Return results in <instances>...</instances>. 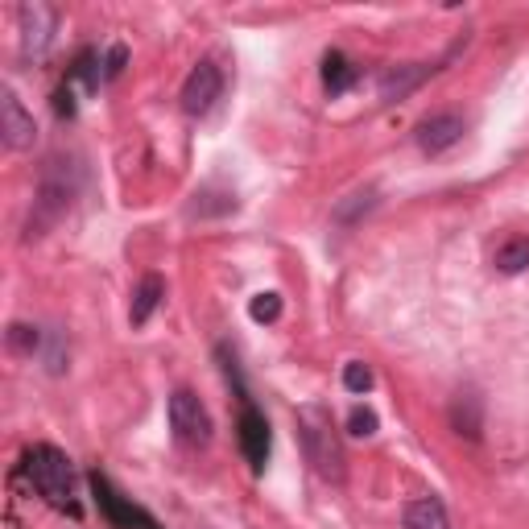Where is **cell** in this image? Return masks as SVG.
Listing matches in <instances>:
<instances>
[{
    "instance_id": "cell-7",
    "label": "cell",
    "mask_w": 529,
    "mask_h": 529,
    "mask_svg": "<svg viewBox=\"0 0 529 529\" xmlns=\"http://www.w3.org/2000/svg\"><path fill=\"white\" fill-rule=\"evenodd\" d=\"M463 133H468V120H463L459 112H434V116H426L414 129V141H418L422 153L439 158V153H447L451 145L463 141Z\"/></svg>"
},
{
    "instance_id": "cell-22",
    "label": "cell",
    "mask_w": 529,
    "mask_h": 529,
    "mask_svg": "<svg viewBox=\"0 0 529 529\" xmlns=\"http://www.w3.org/2000/svg\"><path fill=\"white\" fill-rule=\"evenodd\" d=\"M46 372H50V377H62V372H67V339H62V335H50Z\"/></svg>"
},
{
    "instance_id": "cell-6",
    "label": "cell",
    "mask_w": 529,
    "mask_h": 529,
    "mask_svg": "<svg viewBox=\"0 0 529 529\" xmlns=\"http://www.w3.org/2000/svg\"><path fill=\"white\" fill-rule=\"evenodd\" d=\"M0 137H5V145L13 153L34 149V141H38V124L25 112V104L17 100L13 87H0Z\"/></svg>"
},
{
    "instance_id": "cell-15",
    "label": "cell",
    "mask_w": 529,
    "mask_h": 529,
    "mask_svg": "<svg viewBox=\"0 0 529 529\" xmlns=\"http://www.w3.org/2000/svg\"><path fill=\"white\" fill-rule=\"evenodd\" d=\"M372 207H377V186H364V191H352L348 199L335 203V224H360V215H368Z\"/></svg>"
},
{
    "instance_id": "cell-16",
    "label": "cell",
    "mask_w": 529,
    "mask_h": 529,
    "mask_svg": "<svg viewBox=\"0 0 529 529\" xmlns=\"http://www.w3.org/2000/svg\"><path fill=\"white\" fill-rule=\"evenodd\" d=\"M236 211V195H215L211 186H203V191H195V203H191V215H199V220H207V215H228Z\"/></svg>"
},
{
    "instance_id": "cell-10",
    "label": "cell",
    "mask_w": 529,
    "mask_h": 529,
    "mask_svg": "<svg viewBox=\"0 0 529 529\" xmlns=\"http://www.w3.org/2000/svg\"><path fill=\"white\" fill-rule=\"evenodd\" d=\"M17 21H21V50L25 54H42L54 38V25H58V13L46 5V0H25L17 9Z\"/></svg>"
},
{
    "instance_id": "cell-18",
    "label": "cell",
    "mask_w": 529,
    "mask_h": 529,
    "mask_svg": "<svg viewBox=\"0 0 529 529\" xmlns=\"http://www.w3.org/2000/svg\"><path fill=\"white\" fill-rule=\"evenodd\" d=\"M323 79H327V91H331V96H339V91H348V83L356 79V71L348 67V58H344V54H327V62H323Z\"/></svg>"
},
{
    "instance_id": "cell-11",
    "label": "cell",
    "mask_w": 529,
    "mask_h": 529,
    "mask_svg": "<svg viewBox=\"0 0 529 529\" xmlns=\"http://www.w3.org/2000/svg\"><path fill=\"white\" fill-rule=\"evenodd\" d=\"M240 451H244V459L253 463L257 472L265 468V459H269V422L253 406H244V418H240Z\"/></svg>"
},
{
    "instance_id": "cell-8",
    "label": "cell",
    "mask_w": 529,
    "mask_h": 529,
    "mask_svg": "<svg viewBox=\"0 0 529 529\" xmlns=\"http://www.w3.org/2000/svg\"><path fill=\"white\" fill-rule=\"evenodd\" d=\"M91 492H96V501H100L104 517H108L116 529H158V521H153L145 509H137L133 501H124V496H120L104 476H91Z\"/></svg>"
},
{
    "instance_id": "cell-24",
    "label": "cell",
    "mask_w": 529,
    "mask_h": 529,
    "mask_svg": "<svg viewBox=\"0 0 529 529\" xmlns=\"http://www.w3.org/2000/svg\"><path fill=\"white\" fill-rule=\"evenodd\" d=\"M120 67H124V46H112V54H108V79H116L120 75Z\"/></svg>"
},
{
    "instance_id": "cell-1",
    "label": "cell",
    "mask_w": 529,
    "mask_h": 529,
    "mask_svg": "<svg viewBox=\"0 0 529 529\" xmlns=\"http://www.w3.org/2000/svg\"><path fill=\"white\" fill-rule=\"evenodd\" d=\"M79 195V170L62 158H50L42 166V178H38V191H34V207H29V220H25V240H38L46 236L62 215L71 211Z\"/></svg>"
},
{
    "instance_id": "cell-20",
    "label": "cell",
    "mask_w": 529,
    "mask_h": 529,
    "mask_svg": "<svg viewBox=\"0 0 529 529\" xmlns=\"http://www.w3.org/2000/svg\"><path fill=\"white\" fill-rule=\"evenodd\" d=\"M248 315H253V323H277L282 319V294H257L248 302Z\"/></svg>"
},
{
    "instance_id": "cell-14",
    "label": "cell",
    "mask_w": 529,
    "mask_h": 529,
    "mask_svg": "<svg viewBox=\"0 0 529 529\" xmlns=\"http://www.w3.org/2000/svg\"><path fill=\"white\" fill-rule=\"evenodd\" d=\"M451 422H455L459 434H468V439H480V426H484V418H480V397H476V393H459L455 406H451Z\"/></svg>"
},
{
    "instance_id": "cell-17",
    "label": "cell",
    "mask_w": 529,
    "mask_h": 529,
    "mask_svg": "<svg viewBox=\"0 0 529 529\" xmlns=\"http://www.w3.org/2000/svg\"><path fill=\"white\" fill-rule=\"evenodd\" d=\"M525 265H529V240H509V244L496 248V269H501L505 277L521 273Z\"/></svg>"
},
{
    "instance_id": "cell-3",
    "label": "cell",
    "mask_w": 529,
    "mask_h": 529,
    "mask_svg": "<svg viewBox=\"0 0 529 529\" xmlns=\"http://www.w3.org/2000/svg\"><path fill=\"white\" fill-rule=\"evenodd\" d=\"M25 476H29V484L38 488V496H46L50 505L75 513V468H71V459L62 455L58 447H50V443L29 447L25 451Z\"/></svg>"
},
{
    "instance_id": "cell-4",
    "label": "cell",
    "mask_w": 529,
    "mask_h": 529,
    "mask_svg": "<svg viewBox=\"0 0 529 529\" xmlns=\"http://www.w3.org/2000/svg\"><path fill=\"white\" fill-rule=\"evenodd\" d=\"M170 430H174V439L182 447H191V451L211 443L215 422H211V410L199 401V393H191V389H174L170 393Z\"/></svg>"
},
{
    "instance_id": "cell-13",
    "label": "cell",
    "mask_w": 529,
    "mask_h": 529,
    "mask_svg": "<svg viewBox=\"0 0 529 529\" xmlns=\"http://www.w3.org/2000/svg\"><path fill=\"white\" fill-rule=\"evenodd\" d=\"M166 298V282L158 273H149V277H141V286L133 290V306H129V323L133 327H145L149 323V315L158 310V302Z\"/></svg>"
},
{
    "instance_id": "cell-21",
    "label": "cell",
    "mask_w": 529,
    "mask_h": 529,
    "mask_svg": "<svg viewBox=\"0 0 529 529\" xmlns=\"http://www.w3.org/2000/svg\"><path fill=\"white\" fill-rule=\"evenodd\" d=\"M344 385H348V393H368L372 389V368L360 364V360L344 364Z\"/></svg>"
},
{
    "instance_id": "cell-19",
    "label": "cell",
    "mask_w": 529,
    "mask_h": 529,
    "mask_svg": "<svg viewBox=\"0 0 529 529\" xmlns=\"http://www.w3.org/2000/svg\"><path fill=\"white\" fill-rule=\"evenodd\" d=\"M5 339H9V352H17V356H34V352L42 348L38 327H29V323H13Z\"/></svg>"
},
{
    "instance_id": "cell-9",
    "label": "cell",
    "mask_w": 529,
    "mask_h": 529,
    "mask_svg": "<svg viewBox=\"0 0 529 529\" xmlns=\"http://www.w3.org/2000/svg\"><path fill=\"white\" fill-rule=\"evenodd\" d=\"M434 71H439V62H397V67H385L381 79H377L381 100H385V104H397V100L414 96V91H418Z\"/></svg>"
},
{
    "instance_id": "cell-12",
    "label": "cell",
    "mask_w": 529,
    "mask_h": 529,
    "mask_svg": "<svg viewBox=\"0 0 529 529\" xmlns=\"http://www.w3.org/2000/svg\"><path fill=\"white\" fill-rule=\"evenodd\" d=\"M401 525L406 529H451V517L443 509V501H434V496H418L401 509Z\"/></svg>"
},
{
    "instance_id": "cell-23",
    "label": "cell",
    "mask_w": 529,
    "mask_h": 529,
    "mask_svg": "<svg viewBox=\"0 0 529 529\" xmlns=\"http://www.w3.org/2000/svg\"><path fill=\"white\" fill-rule=\"evenodd\" d=\"M348 434H356V439H372V434H377V414H372V410H352Z\"/></svg>"
},
{
    "instance_id": "cell-5",
    "label": "cell",
    "mask_w": 529,
    "mask_h": 529,
    "mask_svg": "<svg viewBox=\"0 0 529 529\" xmlns=\"http://www.w3.org/2000/svg\"><path fill=\"white\" fill-rule=\"evenodd\" d=\"M220 96H224V71L215 67L211 58L195 62V71L182 83V112L186 116H207Z\"/></svg>"
},
{
    "instance_id": "cell-2",
    "label": "cell",
    "mask_w": 529,
    "mask_h": 529,
    "mask_svg": "<svg viewBox=\"0 0 529 529\" xmlns=\"http://www.w3.org/2000/svg\"><path fill=\"white\" fill-rule=\"evenodd\" d=\"M298 443H302V455L306 463L315 468V476H323L327 484H344V443L331 426V418L319 410V406H306L298 410Z\"/></svg>"
}]
</instances>
